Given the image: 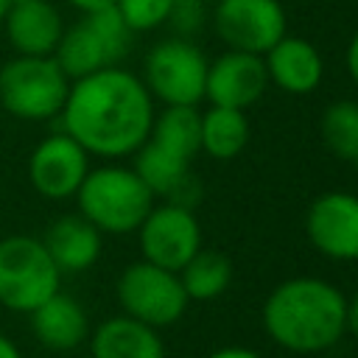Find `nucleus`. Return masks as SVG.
Instances as JSON below:
<instances>
[{
	"label": "nucleus",
	"instance_id": "21",
	"mask_svg": "<svg viewBox=\"0 0 358 358\" xmlns=\"http://www.w3.org/2000/svg\"><path fill=\"white\" fill-rule=\"evenodd\" d=\"M182 288L190 302H210L221 296L232 282V260L218 249H199L179 268Z\"/></svg>",
	"mask_w": 358,
	"mask_h": 358
},
{
	"label": "nucleus",
	"instance_id": "8",
	"mask_svg": "<svg viewBox=\"0 0 358 358\" xmlns=\"http://www.w3.org/2000/svg\"><path fill=\"white\" fill-rule=\"evenodd\" d=\"M115 296H117L120 313L143 324H151L157 330L176 324L190 308L179 271L154 266L148 260L129 263L120 271L115 282Z\"/></svg>",
	"mask_w": 358,
	"mask_h": 358
},
{
	"label": "nucleus",
	"instance_id": "11",
	"mask_svg": "<svg viewBox=\"0 0 358 358\" xmlns=\"http://www.w3.org/2000/svg\"><path fill=\"white\" fill-rule=\"evenodd\" d=\"M90 168V154L59 129L34 145L28 157V182L42 199L67 201L78 193Z\"/></svg>",
	"mask_w": 358,
	"mask_h": 358
},
{
	"label": "nucleus",
	"instance_id": "29",
	"mask_svg": "<svg viewBox=\"0 0 358 358\" xmlns=\"http://www.w3.org/2000/svg\"><path fill=\"white\" fill-rule=\"evenodd\" d=\"M0 358H22L20 347L8 336H3V333H0Z\"/></svg>",
	"mask_w": 358,
	"mask_h": 358
},
{
	"label": "nucleus",
	"instance_id": "4",
	"mask_svg": "<svg viewBox=\"0 0 358 358\" xmlns=\"http://www.w3.org/2000/svg\"><path fill=\"white\" fill-rule=\"evenodd\" d=\"M131 39L134 31L126 25L115 6H106L81 14L73 25H64L53 59L67 73V78L76 81L103 67L120 64L131 50Z\"/></svg>",
	"mask_w": 358,
	"mask_h": 358
},
{
	"label": "nucleus",
	"instance_id": "17",
	"mask_svg": "<svg viewBox=\"0 0 358 358\" xmlns=\"http://www.w3.org/2000/svg\"><path fill=\"white\" fill-rule=\"evenodd\" d=\"M42 243L62 274H78L98 263L103 249V232L81 213H70L48 224Z\"/></svg>",
	"mask_w": 358,
	"mask_h": 358
},
{
	"label": "nucleus",
	"instance_id": "5",
	"mask_svg": "<svg viewBox=\"0 0 358 358\" xmlns=\"http://www.w3.org/2000/svg\"><path fill=\"white\" fill-rule=\"evenodd\" d=\"M70 92V78L53 56H11L0 64V106L17 120H53Z\"/></svg>",
	"mask_w": 358,
	"mask_h": 358
},
{
	"label": "nucleus",
	"instance_id": "26",
	"mask_svg": "<svg viewBox=\"0 0 358 358\" xmlns=\"http://www.w3.org/2000/svg\"><path fill=\"white\" fill-rule=\"evenodd\" d=\"M207 358H263L260 352L255 350H246V347H238V344H229V347H221V350H213Z\"/></svg>",
	"mask_w": 358,
	"mask_h": 358
},
{
	"label": "nucleus",
	"instance_id": "9",
	"mask_svg": "<svg viewBox=\"0 0 358 358\" xmlns=\"http://www.w3.org/2000/svg\"><path fill=\"white\" fill-rule=\"evenodd\" d=\"M137 243L143 260L179 271L204 243L201 221L193 207L179 201H154L143 224L137 227Z\"/></svg>",
	"mask_w": 358,
	"mask_h": 358
},
{
	"label": "nucleus",
	"instance_id": "19",
	"mask_svg": "<svg viewBox=\"0 0 358 358\" xmlns=\"http://www.w3.org/2000/svg\"><path fill=\"white\" fill-rule=\"evenodd\" d=\"M252 129L243 109L207 106L201 112V151L213 159H235L249 145Z\"/></svg>",
	"mask_w": 358,
	"mask_h": 358
},
{
	"label": "nucleus",
	"instance_id": "2",
	"mask_svg": "<svg viewBox=\"0 0 358 358\" xmlns=\"http://www.w3.org/2000/svg\"><path fill=\"white\" fill-rule=\"evenodd\" d=\"M344 308L347 296L333 282L302 274L271 288L260 322L277 347L294 355H319L333 350L347 333Z\"/></svg>",
	"mask_w": 358,
	"mask_h": 358
},
{
	"label": "nucleus",
	"instance_id": "1",
	"mask_svg": "<svg viewBox=\"0 0 358 358\" xmlns=\"http://www.w3.org/2000/svg\"><path fill=\"white\" fill-rule=\"evenodd\" d=\"M157 101L143 78L115 64L70 81L59 123L90 157H131L148 137Z\"/></svg>",
	"mask_w": 358,
	"mask_h": 358
},
{
	"label": "nucleus",
	"instance_id": "16",
	"mask_svg": "<svg viewBox=\"0 0 358 358\" xmlns=\"http://www.w3.org/2000/svg\"><path fill=\"white\" fill-rule=\"evenodd\" d=\"M28 319H31L34 338L50 352L78 350L90 338V330H92L84 305L62 288L53 296H48L42 305H36L28 313Z\"/></svg>",
	"mask_w": 358,
	"mask_h": 358
},
{
	"label": "nucleus",
	"instance_id": "14",
	"mask_svg": "<svg viewBox=\"0 0 358 358\" xmlns=\"http://www.w3.org/2000/svg\"><path fill=\"white\" fill-rule=\"evenodd\" d=\"M0 31L17 56H53L64 20L50 0H11Z\"/></svg>",
	"mask_w": 358,
	"mask_h": 358
},
{
	"label": "nucleus",
	"instance_id": "7",
	"mask_svg": "<svg viewBox=\"0 0 358 358\" xmlns=\"http://www.w3.org/2000/svg\"><path fill=\"white\" fill-rule=\"evenodd\" d=\"M140 78L162 106H199L204 101L207 56L185 36H168L145 53Z\"/></svg>",
	"mask_w": 358,
	"mask_h": 358
},
{
	"label": "nucleus",
	"instance_id": "23",
	"mask_svg": "<svg viewBox=\"0 0 358 358\" xmlns=\"http://www.w3.org/2000/svg\"><path fill=\"white\" fill-rule=\"evenodd\" d=\"M115 8L134 34H143L168 22L173 0H115Z\"/></svg>",
	"mask_w": 358,
	"mask_h": 358
},
{
	"label": "nucleus",
	"instance_id": "10",
	"mask_svg": "<svg viewBox=\"0 0 358 358\" xmlns=\"http://www.w3.org/2000/svg\"><path fill=\"white\" fill-rule=\"evenodd\" d=\"M213 31L229 50L263 56L288 34V17L280 0H218L213 6Z\"/></svg>",
	"mask_w": 358,
	"mask_h": 358
},
{
	"label": "nucleus",
	"instance_id": "12",
	"mask_svg": "<svg viewBox=\"0 0 358 358\" xmlns=\"http://www.w3.org/2000/svg\"><path fill=\"white\" fill-rule=\"evenodd\" d=\"M305 235L327 260H358V196L350 190L319 193L305 213Z\"/></svg>",
	"mask_w": 358,
	"mask_h": 358
},
{
	"label": "nucleus",
	"instance_id": "31",
	"mask_svg": "<svg viewBox=\"0 0 358 358\" xmlns=\"http://www.w3.org/2000/svg\"><path fill=\"white\" fill-rule=\"evenodd\" d=\"M355 165H358V159H355Z\"/></svg>",
	"mask_w": 358,
	"mask_h": 358
},
{
	"label": "nucleus",
	"instance_id": "18",
	"mask_svg": "<svg viewBox=\"0 0 358 358\" xmlns=\"http://www.w3.org/2000/svg\"><path fill=\"white\" fill-rule=\"evenodd\" d=\"M87 341L92 358H165V341L159 330L126 313L95 324Z\"/></svg>",
	"mask_w": 358,
	"mask_h": 358
},
{
	"label": "nucleus",
	"instance_id": "27",
	"mask_svg": "<svg viewBox=\"0 0 358 358\" xmlns=\"http://www.w3.org/2000/svg\"><path fill=\"white\" fill-rule=\"evenodd\" d=\"M344 319H347V333L358 338V288H355V294H352V296H347Z\"/></svg>",
	"mask_w": 358,
	"mask_h": 358
},
{
	"label": "nucleus",
	"instance_id": "28",
	"mask_svg": "<svg viewBox=\"0 0 358 358\" xmlns=\"http://www.w3.org/2000/svg\"><path fill=\"white\" fill-rule=\"evenodd\" d=\"M67 6H73L76 11L87 14V11H98V8H106V6H115V0H64Z\"/></svg>",
	"mask_w": 358,
	"mask_h": 358
},
{
	"label": "nucleus",
	"instance_id": "24",
	"mask_svg": "<svg viewBox=\"0 0 358 358\" xmlns=\"http://www.w3.org/2000/svg\"><path fill=\"white\" fill-rule=\"evenodd\" d=\"M204 0H173V8H171V17L165 25H171L176 31V36H185L190 39L201 25H204Z\"/></svg>",
	"mask_w": 358,
	"mask_h": 358
},
{
	"label": "nucleus",
	"instance_id": "22",
	"mask_svg": "<svg viewBox=\"0 0 358 358\" xmlns=\"http://www.w3.org/2000/svg\"><path fill=\"white\" fill-rule=\"evenodd\" d=\"M322 143L338 159H358V101H333L319 120Z\"/></svg>",
	"mask_w": 358,
	"mask_h": 358
},
{
	"label": "nucleus",
	"instance_id": "3",
	"mask_svg": "<svg viewBox=\"0 0 358 358\" xmlns=\"http://www.w3.org/2000/svg\"><path fill=\"white\" fill-rule=\"evenodd\" d=\"M73 199L78 204V213L103 235L137 232L157 201L137 171L131 165H120L117 159L90 168Z\"/></svg>",
	"mask_w": 358,
	"mask_h": 358
},
{
	"label": "nucleus",
	"instance_id": "25",
	"mask_svg": "<svg viewBox=\"0 0 358 358\" xmlns=\"http://www.w3.org/2000/svg\"><path fill=\"white\" fill-rule=\"evenodd\" d=\"M344 67H347V76L352 78V84L358 87V28H355V34H352L350 42H347V50H344Z\"/></svg>",
	"mask_w": 358,
	"mask_h": 358
},
{
	"label": "nucleus",
	"instance_id": "6",
	"mask_svg": "<svg viewBox=\"0 0 358 358\" xmlns=\"http://www.w3.org/2000/svg\"><path fill=\"white\" fill-rule=\"evenodd\" d=\"M62 288V271L42 238L17 232L0 238V308L31 313Z\"/></svg>",
	"mask_w": 358,
	"mask_h": 358
},
{
	"label": "nucleus",
	"instance_id": "30",
	"mask_svg": "<svg viewBox=\"0 0 358 358\" xmlns=\"http://www.w3.org/2000/svg\"><path fill=\"white\" fill-rule=\"evenodd\" d=\"M8 6H11V0H0V25H3V20H6V11H8Z\"/></svg>",
	"mask_w": 358,
	"mask_h": 358
},
{
	"label": "nucleus",
	"instance_id": "13",
	"mask_svg": "<svg viewBox=\"0 0 358 358\" xmlns=\"http://www.w3.org/2000/svg\"><path fill=\"white\" fill-rule=\"evenodd\" d=\"M268 90L266 62L257 53L246 50H224L213 62H207V81H204V101L213 106H229L249 112L263 92Z\"/></svg>",
	"mask_w": 358,
	"mask_h": 358
},
{
	"label": "nucleus",
	"instance_id": "15",
	"mask_svg": "<svg viewBox=\"0 0 358 358\" xmlns=\"http://www.w3.org/2000/svg\"><path fill=\"white\" fill-rule=\"evenodd\" d=\"M263 62H266L268 84H274L288 95H310L313 90H319L324 78V59L319 48L294 34L277 39L263 53Z\"/></svg>",
	"mask_w": 358,
	"mask_h": 358
},
{
	"label": "nucleus",
	"instance_id": "20",
	"mask_svg": "<svg viewBox=\"0 0 358 358\" xmlns=\"http://www.w3.org/2000/svg\"><path fill=\"white\" fill-rule=\"evenodd\" d=\"M148 140L159 148L190 159L201 154V112L199 106H162L154 115Z\"/></svg>",
	"mask_w": 358,
	"mask_h": 358
}]
</instances>
